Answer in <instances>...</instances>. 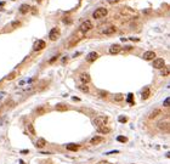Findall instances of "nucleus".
I'll use <instances>...</instances> for the list:
<instances>
[{
    "label": "nucleus",
    "mask_w": 170,
    "mask_h": 164,
    "mask_svg": "<svg viewBox=\"0 0 170 164\" xmlns=\"http://www.w3.org/2000/svg\"><path fill=\"white\" fill-rule=\"evenodd\" d=\"M107 13H108V10H107L106 7H99L95 12L92 13V17H94V18H96V20H100V18L106 17V16H107Z\"/></svg>",
    "instance_id": "nucleus-1"
},
{
    "label": "nucleus",
    "mask_w": 170,
    "mask_h": 164,
    "mask_svg": "<svg viewBox=\"0 0 170 164\" xmlns=\"http://www.w3.org/2000/svg\"><path fill=\"white\" fill-rule=\"evenodd\" d=\"M157 128H158L160 131H163V133H169V129H170L169 120H160L157 124Z\"/></svg>",
    "instance_id": "nucleus-2"
},
{
    "label": "nucleus",
    "mask_w": 170,
    "mask_h": 164,
    "mask_svg": "<svg viewBox=\"0 0 170 164\" xmlns=\"http://www.w3.org/2000/svg\"><path fill=\"white\" fill-rule=\"evenodd\" d=\"M60 34H61V32H60V29L59 28H52L51 30H50V33H49V38H50V40H52V41H56L59 38H60Z\"/></svg>",
    "instance_id": "nucleus-3"
},
{
    "label": "nucleus",
    "mask_w": 170,
    "mask_h": 164,
    "mask_svg": "<svg viewBox=\"0 0 170 164\" xmlns=\"http://www.w3.org/2000/svg\"><path fill=\"white\" fill-rule=\"evenodd\" d=\"M108 122V118L105 117V116H99L96 117L95 119H94V124H95L96 126H101V125H106Z\"/></svg>",
    "instance_id": "nucleus-4"
},
{
    "label": "nucleus",
    "mask_w": 170,
    "mask_h": 164,
    "mask_svg": "<svg viewBox=\"0 0 170 164\" xmlns=\"http://www.w3.org/2000/svg\"><path fill=\"white\" fill-rule=\"evenodd\" d=\"M91 28H92V23H91L90 21H84V22L80 24V32H83V33L89 32Z\"/></svg>",
    "instance_id": "nucleus-5"
},
{
    "label": "nucleus",
    "mask_w": 170,
    "mask_h": 164,
    "mask_svg": "<svg viewBox=\"0 0 170 164\" xmlns=\"http://www.w3.org/2000/svg\"><path fill=\"white\" fill-rule=\"evenodd\" d=\"M153 67L157 69H162L163 67H165V61L163 59H154L153 61Z\"/></svg>",
    "instance_id": "nucleus-6"
},
{
    "label": "nucleus",
    "mask_w": 170,
    "mask_h": 164,
    "mask_svg": "<svg viewBox=\"0 0 170 164\" xmlns=\"http://www.w3.org/2000/svg\"><path fill=\"white\" fill-rule=\"evenodd\" d=\"M120 50H122V46L119 44H114V45H112L109 47V53L111 55H117V53L120 52Z\"/></svg>",
    "instance_id": "nucleus-7"
},
{
    "label": "nucleus",
    "mask_w": 170,
    "mask_h": 164,
    "mask_svg": "<svg viewBox=\"0 0 170 164\" xmlns=\"http://www.w3.org/2000/svg\"><path fill=\"white\" fill-rule=\"evenodd\" d=\"M97 59H99V53L95 52V51L88 53V56H86V61L88 62H94V61H96Z\"/></svg>",
    "instance_id": "nucleus-8"
},
{
    "label": "nucleus",
    "mask_w": 170,
    "mask_h": 164,
    "mask_svg": "<svg viewBox=\"0 0 170 164\" xmlns=\"http://www.w3.org/2000/svg\"><path fill=\"white\" fill-rule=\"evenodd\" d=\"M79 79H80V82H82L83 84H88V83H90V80H91L89 73H82V74L79 76Z\"/></svg>",
    "instance_id": "nucleus-9"
},
{
    "label": "nucleus",
    "mask_w": 170,
    "mask_h": 164,
    "mask_svg": "<svg viewBox=\"0 0 170 164\" xmlns=\"http://www.w3.org/2000/svg\"><path fill=\"white\" fill-rule=\"evenodd\" d=\"M114 32H116V27H114V26H108V27H106V28H103V29L101 30V33H102V34H106V35L113 34Z\"/></svg>",
    "instance_id": "nucleus-10"
},
{
    "label": "nucleus",
    "mask_w": 170,
    "mask_h": 164,
    "mask_svg": "<svg viewBox=\"0 0 170 164\" xmlns=\"http://www.w3.org/2000/svg\"><path fill=\"white\" fill-rule=\"evenodd\" d=\"M154 57H156V53H154V51H146V52L143 53V59H145L146 61L154 60Z\"/></svg>",
    "instance_id": "nucleus-11"
},
{
    "label": "nucleus",
    "mask_w": 170,
    "mask_h": 164,
    "mask_svg": "<svg viewBox=\"0 0 170 164\" xmlns=\"http://www.w3.org/2000/svg\"><path fill=\"white\" fill-rule=\"evenodd\" d=\"M45 41L44 40H38L35 44H34V50L35 51H39V50H43L44 47H45Z\"/></svg>",
    "instance_id": "nucleus-12"
},
{
    "label": "nucleus",
    "mask_w": 170,
    "mask_h": 164,
    "mask_svg": "<svg viewBox=\"0 0 170 164\" xmlns=\"http://www.w3.org/2000/svg\"><path fill=\"white\" fill-rule=\"evenodd\" d=\"M45 145H46V141H45V139H43V137L38 139L36 142H35V146H36L38 148H43V147H45Z\"/></svg>",
    "instance_id": "nucleus-13"
},
{
    "label": "nucleus",
    "mask_w": 170,
    "mask_h": 164,
    "mask_svg": "<svg viewBox=\"0 0 170 164\" xmlns=\"http://www.w3.org/2000/svg\"><path fill=\"white\" fill-rule=\"evenodd\" d=\"M103 141V137L102 136H94L91 140H90V143L91 145H97V143H100V142H102Z\"/></svg>",
    "instance_id": "nucleus-14"
},
{
    "label": "nucleus",
    "mask_w": 170,
    "mask_h": 164,
    "mask_svg": "<svg viewBox=\"0 0 170 164\" xmlns=\"http://www.w3.org/2000/svg\"><path fill=\"white\" fill-rule=\"evenodd\" d=\"M160 114V109H158V108H156L154 111H152L149 113V116H148V118L149 119H154V118H157L158 116Z\"/></svg>",
    "instance_id": "nucleus-15"
},
{
    "label": "nucleus",
    "mask_w": 170,
    "mask_h": 164,
    "mask_svg": "<svg viewBox=\"0 0 170 164\" xmlns=\"http://www.w3.org/2000/svg\"><path fill=\"white\" fill-rule=\"evenodd\" d=\"M29 10H30V6H29L28 4H22V5L20 6V12H21V13H27Z\"/></svg>",
    "instance_id": "nucleus-16"
},
{
    "label": "nucleus",
    "mask_w": 170,
    "mask_h": 164,
    "mask_svg": "<svg viewBox=\"0 0 170 164\" xmlns=\"http://www.w3.org/2000/svg\"><path fill=\"white\" fill-rule=\"evenodd\" d=\"M97 130L102 134H108L109 133V128H107L106 125H101V126H97Z\"/></svg>",
    "instance_id": "nucleus-17"
},
{
    "label": "nucleus",
    "mask_w": 170,
    "mask_h": 164,
    "mask_svg": "<svg viewBox=\"0 0 170 164\" xmlns=\"http://www.w3.org/2000/svg\"><path fill=\"white\" fill-rule=\"evenodd\" d=\"M66 147H67V150H69V151H77V150L79 148V146H78L77 143H68Z\"/></svg>",
    "instance_id": "nucleus-18"
},
{
    "label": "nucleus",
    "mask_w": 170,
    "mask_h": 164,
    "mask_svg": "<svg viewBox=\"0 0 170 164\" xmlns=\"http://www.w3.org/2000/svg\"><path fill=\"white\" fill-rule=\"evenodd\" d=\"M55 108L57 109V111H67V109H68L67 105H64V103H57Z\"/></svg>",
    "instance_id": "nucleus-19"
},
{
    "label": "nucleus",
    "mask_w": 170,
    "mask_h": 164,
    "mask_svg": "<svg viewBox=\"0 0 170 164\" xmlns=\"http://www.w3.org/2000/svg\"><path fill=\"white\" fill-rule=\"evenodd\" d=\"M27 129H28V131H29L30 135H35V129H34V126H33L32 123H28L27 124Z\"/></svg>",
    "instance_id": "nucleus-20"
},
{
    "label": "nucleus",
    "mask_w": 170,
    "mask_h": 164,
    "mask_svg": "<svg viewBox=\"0 0 170 164\" xmlns=\"http://www.w3.org/2000/svg\"><path fill=\"white\" fill-rule=\"evenodd\" d=\"M78 89H79L80 91H83V93H89V88H88V85H86V84H82V85H79V86H78Z\"/></svg>",
    "instance_id": "nucleus-21"
},
{
    "label": "nucleus",
    "mask_w": 170,
    "mask_h": 164,
    "mask_svg": "<svg viewBox=\"0 0 170 164\" xmlns=\"http://www.w3.org/2000/svg\"><path fill=\"white\" fill-rule=\"evenodd\" d=\"M148 97H149V89H148V88H146V89H145V91L142 93V99H143V100H146V99H148Z\"/></svg>",
    "instance_id": "nucleus-22"
},
{
    "label": "nucleus",
    "mask_w": 170,
    "mask_h": 164,
    "mask_svg": "<svg viewBox=\"0 0 170 164\" xmlns=\"http://www.w3.org/2000/svg\"><path fill=\"white\" fill-rule=\"evenodd\" d=\"M162 76H169V68L168 67L162 68Z\"/></svg>",
    "instance_id": "nucleus-23"
},
{
    "label": "nucleus",
    "mask_w": 170,
    "mask_h": 164,
    "mask_svg": "<svg viewBox=\"0 0 170 164\" xmlns=\"http://www.w3.org/2000/svg\"><path fill=\"white\" fill-rule=\"evenodd\" d=\"M117 141H119V142H126L128 139H126L125 136H118V137H117Z\"/></svg>",
    "instance_id": "nucleus-24"
},
{
    "label": "nucleus",
    "mask_w": 170,
    "mask_h": 164,
    "mask_svg": "<svg viewBox=\"0 0 170 164\" xmlns=\"http://www.w3.org/2000/svg\"><path fill=\"white\" fill-rule=\"evenodd\" d=\"M36 113H38V114H43V113H45V108H44V107H39V108L36 109Z\"/></svg>",
    "instance_id": "nucleus-25"
},
{
    "label": "nucleus",
    "mask_w": 170,
    "mask_h": 164,
    "mask_svg": "<svg viewBox=\"0 0 170 164\" xmlns=\"http://www.w3.org/2000/svg\"><path fill=\"white\" fill-rule=\"evenodd\" d=\"M15 77H16V72H12L11 74H9V76H7V78H6V79H7V80H12Z\"/></svg>",
    "instance_id": "nucleus-26"
},
{
    "label": "nucleus",
    "mask_w": 170,
    "mask_h": 164,
    "mask_svg": "<svg viewBox=\"0 0 170 164\" xmlns=\"http://www.w3.org/2000/svg\"><path fill=\"white\" fill-rule=\"evenodd\" d=\"M114 100H116V101H122V100H123V95H122V94L116 95V96H114Z\"/></svg>",
    "instance_id": "nucleus-27"
},
{
    "label": "nucleus",
    "mask_w": 170,
    "mask_h": 164,
    "mask_svg": "<svg viewBox=\"0 0 170 164\" xmlns=\"http://www.w3.org/2000/svg\"><path fill=\"white\" fill-rule=\"evenodd\" d=\"M119 122H120V123H126V122H128V118L120 116V117H119Z\"/></svg>",
    "instance_id": "nucleus-28"
},
{
    "label": "nucleus",
    "mask_w": 170,
    "mask_h": 164,
    "mask_svg": "<svg viewBox=\"0 0 170 164\" xmlns=\"http://www.w3.org/2000/svg\"><path fill=\"white\" fill-rule=\"evenodd\" d=\"M20 22L18 21H15V22H12V28H17V27H20Z\"/></svg>",
    "instance_id": "nucleus-29"
},
{
    "label": "nucleus",
    "mask_w": 170,
    "mask_h": 164,
    "mask_svg": "<svg viewBox=\"0 0 170 164\" xmlns=\"http://www.w3.org/2000/svg\"><path fill=\"white\" fill-rule=\"evenodd\" d=\"M169 102H170V100H169V97H166V99H165V101H164V103H163V105H164V106H165V107H169Z\"/></svg>",
    "instance_id": "nucleus-30"
},
{
    "label": "nucleus",
    "mask_w": 170,
    "mask_h": 164,
    "mask_svg": "<svg viewBox=\"0 0 170 164\" xmlns=\"http://www.w3.org/2000/svg\"><path fill=\"white\" fill-rule=\"evenodd\" d=\"M128 102H133V94H129V96H128Z\"/></svg>",
    "instance_id": "nucleus-31"
},
{
    "label": "nucleus",
    "mask_w": 170,
    "mask_h": 164,
    "mask_svg": "<svg viewBox=\"0 0 170 164\" xmlns=\"http://www.w3.org/2000/svg\"><path fill=\"white\" fill-rule=\"evenodd\" d=\"M107 1L109 3V4H116V3H118L119 0H107Z\"/></svg>",
    "instance_id": "nucleus-32"
},
{
    "label": "nucleus",
    "mask_w": 170,
    "mask_h": 164,
    "mask_svg": "<svg viewBox=\"0 0 170 164\" xmlns=\"http://www.w3.org/2000/svg\"><path fill=\"white\" fill-rule=\"evenodd\" d=\"M100 95L102 97H105V96H107V93H105V91H100Z\"/></svg>",
    "instance_id": "nucleus-33"
},
{
    "label": "nucleus",
    "mask_w": 170,
    "mask_h": 164,
    "mask_svg": "<svg viewBox=\"0 0 170 164\" xmlns=\"http://www.w3.org/2000/svg\"><path fill=\"white\" fill-rule=\"evenodd\" d=\"M21 153H22V154H27V153H29V151H27V150H22V151H21Z\"/></svg>",
    "instance_id": "nucleus-34"
},
{
    "label": "nucleus",
    "mask_w": 170,
    "mask_h": 164,
    "mask_svg": "<svg viewBox=\"0 0 170 164\" xmlns=\"http://www.w3.org/2000/svg\"><path fill=\"white\" fill-rule=\"evenodd\" d=\"M113 153H119V151H111V152H108L107 154H113Z\"/></svg>",
    "instance_id": "nucleus-35"
},
{
    "label": "nucleus",
    "mask_w": 170,
    "mask_h": 164,
    "mask_svg": "<svg viewBox=\"0 0 170 164\" xmlns=\"http://www.w3.org/2000/svg\"><path fill=\"white\" fill-rule=\"evenodd\" d=\"M56 59H57V56H55V57H52V59L50 60V63H52V62H53V61H55Z\"/></svg>",
    "instance_id": "nucleus-36"
}]
</instances>
